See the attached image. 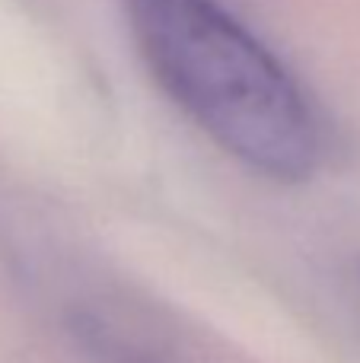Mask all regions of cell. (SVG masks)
<instances>
[{
	"label": "cell",
	"mask_w": 360,
	"mask_h": 363,
	"mask_svg": "<svg viewBox=\"0 0 360 363\" xmlns=\"http://www.w3.org/2000/svg\"><path fill=\"white\" fill-rule=\"evenodd\" d=\"M134 42L179 108L249 169L278 182L319 163V125L284 64L217 0H125Z\"/></svg>",
	"instance_id": "6da1fadb"
}]
</instances>
